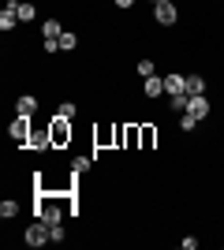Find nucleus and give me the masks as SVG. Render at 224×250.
I'll use <instances>...</instances> for the list:
<instances>
[{
	"label": "nucleus",
	"mask_w": 224,
	"mask_h": 250,
	"mask_svg": "<svg viewBox=\"0 0 224 250\" xmlns=\"http://www.w3.org/2000/svg\"><path fill=\"white\" fill-rule=\"evenodd\" d=\"M30 135H34V116H15V120L8 124V138L15 142V146H22V149H26Z\"/></svg>",
	"instance_id": "nucleus-1"
},
{
	"label": "nucleus",
	"mask_w": 224,
	"mask_h": 250,
	"mask_svg": "<svg viewBox=\"0 0 224 250\" xmlns=\"http://www.w3.org/2000/svg\"><path fill=\"white\" fill-rule=\"evenodd\" d=\"M49 135H53V146L56 149H67L71 146V138H75V127H71V120H49Z\"/></svg>",
	"instance_id": "nucleus-2"
},
{
	"label": "nucleus",
	"mask_w": 224,
	"mask_h": 250,
	"mask_svg": "<svg viewBox=\"0 0 224 250\" xmlns=\"http://www.w3.org/2000/svg\"><path fill=\"white\" fill-rule=\"evenodd\" d=\"M153 22H157V26H176V22H180L176 0H161V4H153Z\"/></svg>",
	"instance_id": "nucleus-3"
},
{
	"label": "nucleus",
	"mask_w": 224,
	"mask_h": 250,
	"mask_svg": "<svg viewBox=\"0 0 224 250\" xmlns=\"http://www.w3.org/2000/svg\"><path fill=\"white\" fill-rule=\"evenodd\" d=\"M22 243H26V247H45V243H53V235H49V224L34 217V224L22 231Z\"/></svg>",
	"instance_id": "nucleus-4"
},
{
	"label": "nucleus",
	"mask_w": 224,
	"mask_h": 250,
	"mask_svg": "<svg viewBox=\"0 0 224 250\" xmlns=\"http://www.w3.org/2000/svg\"><path fill=\"white\" fill-rule=\"evenodd\" d=\"M26 149H38V153L56 149V146H53V135H49V127H34V135H30V142H26Z\"/></svg>",
	"instance_id": "nucleus-5"
},
{
	"label": "nucleus",
	"mask_w": 224,
	"mask_h": 250,
	"mask_svg": "<svg viewBox=\"0 0 224 250\" xmlns=\"http://www.w3.org/2000/svg\"><path fill=\"white\" fill-rule=\"evenodd\" d=\"M187 112H191L194 120H205V116L213 112V104H209V97H205V94H198V97L187 94Z\"/></svg>",
	"instance_id": "nucleus-6"
},
{
	"label": "nucleus",
	"mask_w": 224,
	"mask_h": 250,
	"mask_svg": "<svg viewBox=\"0 0 224 250\" xmlns=\"http://www.w3.org/2000/svg\"><path fill=\"white\" fill-rule=\"evenodd\" d=\"M38 108H41V101L34 94H19L15 97V116H38Z\"/></svg>",
	"instance_id": "nucleus-7"
},
{
	"label": "nucleus",
	"mask_w": 224,
	"mask_h": 250,
	"mask_svg": "<svg viewBox=\"0 0 224 250\" xmlns=\"http://www.w3.org/2000/svg\"><path fill=\"white\" fill-rule=\"evenodd\" d=\"M157 146V124H139V149H153Z\"/></svg>",
	"instance_id": "nucleus-8"
},
{
	"label": "nucleus",
	"mask_w": 224,
	"mask_h": 250,
	"mask_svg": "<svg viewBox=\"0 0 224 250\" xmlns=\"http://www.w3.org/2000/svg\"><path fill=\"white\" fill-rule=\"evenodd\" d=\"M164 94H187V75H180V71H168L164 75Z\"/></svg>",
	"instance_id": "nucleus-9"
},
{
	"label": "nucleus",
	"mask_w": 224,
	"mask_h": 250,
	"mask_svg": "<svg viewBox=\"0 0 224 250\" xmlns=\"http://www.w3.org/2000/svg\"><path fill=\"white\" fill-rule=\"evenodd\" d=\"M161 94H164V75H149L146 83H142V97H149V101H157Z\"/></svg>",
	"instance_id": "nucleus-10"
},
{
	"label": "nucleus",
	"mask_w": 224,
	"mask_h": 250,
	"mask_svg": "<svg viewBox=\"0 0 224 250\" xmlns=\"http://www.w3.org/2000/svg\"><path fill=\"white\" fill-rule=\"evenodd\" d=\"M15 26H22V22H19V11L11 8V4H4V11H0V30H4V34H11Z\"/></svg>",
	"instance_id": "nucleus-11"
},
{
	"label": "nucleus",
	"mask_w": 224,
	"mask_h": 250,
	"mask_svg": "<svg viewBox=\"0 0 224 250\" xmlns=\"http://www.w3.org/2000/svg\"><path fill=\"white\" fill-rule=\"evenodd\" d=\"M8 4H11V8H15V11H19V22H22V26H26V22H34V15H38V8H34L30 0H8Z\"/></svg>",
	"instance_id": "nucleus-12"
},
{
	"label": "nucleus",
	"mask_w": 224,
	"mask_h": 250,
	"mask_svg": "<svg viewBox=\"0 0 224 250\" xmlns=\"http://www.w3.org/2000/svg\"><path fill=\"white\" fill-rule=\"evenodd\" d=\"M60 34H64V22H60V19H45L41 22V38H45V42H56Z\"/></svg>",
	"instance_id": "nucleus-13"
},
{
	"label": "nucleus",
	"mask_w": 224,
	"mask_h": 250,
	"mask_svg": "<svg viewBox=\"0 0 224 250\" xmlns=\"http://www.w3.org/2000/svg\"><path fill=\"white\" fill-rule=\"evenodd\" d=\"M187 94H191V97L205 94V75H198V71H194V75H187Z\"/></svg>",
	"instance_id": "nucleus-14"
},
{
	"label": "nucleus",
	"mask_w": 224,
	"mask_h": 250,
	"mask_svg": "<svg viewBox=\"0 0 224 250\" xmlns=\"http://www.w3.org/2000/svg\"><path fill=\"white\" fill-rule=\"evenodd\" d=\"M123 149H139V124H123Z\"/></svg>",
	"instance_id": "nucleus-15"
},
{
	"label": "nucleus",
	"mask_w": 224,
	"mask_h": 250,
	"mask_svg": "<svg viewBox=\"0 0 224 250\" xmlns=\"http://www.w3.org/2000/svg\"><path fill=\"white\" fill-rule=\"evenodd\" d=\"M56 42H60V52H75V49H79V34H75V30H64Z\"/></svg>",
	"instance_id": "nucleus-16"
},
{
	"label": "nucleus",
	"mask_w": 224,
	"mask_h": 250,
	"mask_svg": "<svg viewBox=\"0 0 224 250\" xmlns=\"http://www.w3.org/2000/svg\"><path fill=\"white\" fill-rule=\"evenodd\" d=\"M94 161H97V157H71V172H75V176H86V172L94 168Z\"/></svg>",
	"instance_id": "nucleus-17"
},
{
	"label": "nucleus",
	"mask_w": 224,
	"mask_h": 250,
	"mask_svg": "<svg viewBox=\"0 0 224 250\" xmlns=\"http://www.w3.org/2000/svg\"><path fill=\"white\" fill-rule=\"evenodd\" d=\"M19 202H15V198H4V202H0V217H4V220H15V217H19Z\"/></svg>",
	"instance_id": "nucleus-18"
},
{
	"label": "nucleus",
	"mask_w": 224,
	"mask_h": 250,
	"mask_svg": "<svg viewBox=\"0 0 224 250\" xmlns=\"http://www.w3.org/2000/svg\"><path fill=\"white\" fill-rule=\"evenodd\" d=\"M75 112H79V104H75V101L56 104V116H60V120H75Z\"/></svg>",
	"instance_id": "nucleus-19"
},
{
	"label": "nucleus",
	"mask_w": 224,
	"mask_h": 250,
	"mask_svg": "<svg viewBox=\"0 0 224 250\" xmlns=\"http://www.w3.org/2000/svg\"><path fill=\"white\" fill-rule=\"evenodd\" d=\"M135 71H139L142 79H149V75H157V63H153V60H139V63H135Z\"/></svg>",
	"instance_id": "nucleus-20"
},
{
	"label": "nucleus",
	"mask_w": 224,
	"mask_h": 250,
	"mask_svg": "<svg viewBox=\"0 0 224 250\" xmlns=\"http://www.w3.org/2000/svg\"><path fill=\"white\" fill-rule=\"evenodd\" d=\"M49 235H53V243H67V228H64V220H60V224H49Z\"/></svg>",
	"instance_id": "nucleus-21"
},
{
	"label": "nucleus",
	"mask_w": 224,
	"mask_h": 250,
	"mask_svg": "<svg viewBox=\"0 0 224 250\" xmlns=\"http://www.w3.org/2000/svg\"><path fill=\"white\" fill-rule=\"evenodd\" d=\"M168 104H172V112H187V94H172Z\"/></svg>",
	"instance_id": "nucleus-22"
},
{
	"label": "nucleus",
	"mask_w": 224,
	"mask_h": 250,
	"mask_svg": "<svg viewBox=\"0 0 224 250\" xmlns=\"http://www.w3.org/2000/svg\"><path fill=\"white\" fill-rule=\"evenodd\" d=\"M176 124H180V131H194V127H198V120H194L191 112H180V120H176Z\"/></svg>",
	"instance_id": "nucleus-23"
},
{
	"label": "nucleus",
	"mask_w": 224,
	"mask_h": 250,
	"mask_svg": "<svg viewBox=\"0 0 224 250\" xmlns=\"http://www.w3.org/2000/svg\"><path fill=\"white\" fill-rule=\"evenodd\" d=\"M180 247H183V250H194V247H198V235H183Z\"/></svg>",
	"instance_id": "nucleus-24"
},
{
	"label": "nucleus",
	"mask_w": 224,
	"mask_h": 250,
	"mask_svg": "<svg viewBox=\"0 0 224 250\" xmlns=\"http://www.w3.org/2000/svg\"><path fill=\"white\" fill-rule=\"evenodd\" d=\"M112 4H116L120 11H127V8H135V0H112Z\"/></svg>",
	"instance_id": "nucleus-25"
},
{
	"label": "nucleus",
	"mask_w": 224,
	"mask_h": 250,
	"mask_svg": "<svg viewBox=\"0 0 224 250\" xmlns=\"http://www.w3.org/2000/svg\"><path fill=\"white\" fill-rule=\"evenodd\" d=\"M149 4H161V0H149Z\"/></svg>",
	"instance_id": "nucleus-26"
}]
</instances>
